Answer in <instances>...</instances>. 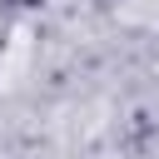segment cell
I'll return each mask as SVG.
<instances>
[]
</instances>
